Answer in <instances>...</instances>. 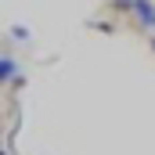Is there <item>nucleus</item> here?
Segmentation results:
<instances>
[{"mask_svg":"<svg viewBox=\"0 0 155 155\" xmlns=\"http://www.w3.org/2000/svg\"><path fill=\"white\" fill-rule=\"evenodd\" d=\"M134 11H137V18L144 25H155V4L152 0H134Z\"/></svg>","mask_w":155,"mask_h":155,"instance_id":"f257e3e1","label":"nucleus"}]
</instances>
